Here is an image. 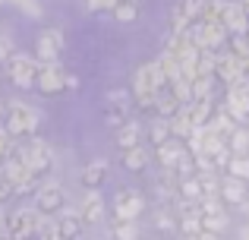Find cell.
<instances>
[{
	"mask_svg": "<svg viewBox=\"0 0 249 240\" xmlns=\"http://www.w3.org/2000/svg\"><path fill=\"white\" fill-rule=\"evenodd\" d=\"M3 114H6V105H3V101H0V117H3Z\"/></svg>",
	"mask_w": 249,
	"mask_h": 240,
	"instance_id": "36",
	"label": "cell"
},
{
	"mask_svg": "<svg viewBox=\"0 0 249 240\" xmlns=\"http://www.w3.org/2000/svg\"><path fill=\"white\" fill-rule=\"evenodd\" d=\"M63 203H67V193H63V186L57 184V180H41L35 190V209L44 212V215H54V212L63 209Z\"/></svg>",
	"mask_w": 249,
	"mask_h": 240,
	"instance_id": "9",
	"label": "cell"
},
{
	"mask_svg": "<svg viewBox=\"0 0 249 240\" xmlns=\"http://www.w3.org/2000/svg\"><path fill=\"white\" fill-rule=\"evenodd\" d=\"M13 155H16V158L22 161L38 180H41L44 174L51 171V165H54V152H51V146L44 139H38V136H29L25 142L13 146Z\"/></svg>",
	"mask_w": 249,
	"mask_h": 240,
	"instance_id": "2",
	"label": "cell"
},
{
	"mask_svg": "<svg viewBox=\"0 0 249 240\" xmlns=\"http://www.w3.org/2000/svg\"><path fill=\"white\" fill-rule=\"evenodd\" d=\"M170 139V123L164 117H155L152 123H148V142L152 146H161V142Z\"/></svg>",
	"mask_w": 249,
	"mask_h": 240,
	"instance_id": "25",
	"label": "cell"
},
{
	"mask_svg": "<svg viewBox=\"0 0 249 240\" xmlns=\"http://www.w3.org/2000/svg\"><path fill=\"white\" fill-rule=\"evenodd\" d=\"M167 123H170V136H174V139H180V142L196 129V127H193V120H189V114H186V108H180V111H177Z\"/></svg>",
	"mask_w": 249,
	"mask_h": 240,
	"instance_id": "22",
	"label": "cell"
},
{
	"mask_svg": "<svg viewBox=\"0 0 249 240\" xmlns=\"http://www.w3.org/2000/svg\"><path fill=\"white\" fill-rule=\"evenodd\" d=\"M240 240H249V224H246V228H240Z\"/></svg>",
	"mask_w": 249,
	"mask_h": 240,
	"instance_id": "35",
	"label": "cell"
},
{
	"mask_svg": "<svg viewBox=\"0 0 249 240\" xmlns=\"http://www.w3.org/2000/svg\"><path fill=\"white\" fill-rule=\"evenodd\" d=\"M180 108L183 105L174 98V92H170V89H161L158 98H155V111H158V117H164V120H170L177 111H180Z\"/></svg>",
	"mask_w": 249,
	"mask_h": 240,
	"instance_id": "21",
	"label": "cell"
},
{
	"mask_svg": "<svg viewBox=\"0 0 249 240\" xmlns=\"http://www.w3.org/2000/svg\"><path fill=\"white\" fill-rule=\"evenodd\" d=\"M0 240H13V237H0Z\"/></svg>",
	"mask_w": 249,
	"mask_h": 240,
	"instance_id": "37",
	"label": "cell"
},
{
	"mask_svg": "<svg viewBox=\"0 0 249 240\" xmlns=\"http://www.w3.org/2000/svg\"><path fill=\"white\" fill-rule=\"evenodd\" d=\"M13 155V136L6 133V127H0V161H6Z\"/></svg>",
	"mask_w": 249,
	"mask_h": 240,
	"instance_id": "30",
	"label": "cell"
},
{
	"mask_svg": "<svg viewBox=\"0 0 249 240\" xmlns=\"http://www.w3.org/2000/svg\"><path fill=\"white\" fill-rule=\"evenodd\" d=\"M177 193H180V199H186V203H199L202 199V190H199V177H180L177 180Z\"/></svg>",
	"mask_w": 249,
	"mask_h": 240,
	"instance_id": "23",
	"label": "cell"
},
{
	"mask_svg": "<svg viewBox=\"0 0 249 240\" xmlns=\"http://www.w3.org/2000/svg\"><path fill=\"white\" fill-rule=\"evenodd\" d=\"M148 161H152V152H148L145 146H133V148H126V152H123V167H126V171H133V174L145 171Z\"/></svg>",
	"mask_w": 249,
	"mask_h": 240,
	"instance_id": "19",
	"label": "cell"
},
{
	"mask_svg": "<svg viewBox=\"0 0 249 240\" xmlns=\"http://www.w3.org/2000/svg\"><path fill=\"white\" fill-rule=\"evenodd\" d=\"M82 218H79V212H73V209H60V218H57V234H60V240H76L79 237V231H82Z\"/></svg>",
	"mask_w": 249,
	"mask_h": 240,
	"instance_id": "17",
	"label": "cell"
},
{
	"mask_svg": "<svg viewBox=\"0 0 249 240\" xmlns=\"http://www.w3.org/2000/svg\"><path fill=\"white\" fill-rule=\"evenodd\" d=\"M145 212V196L139 190H120L114 199V215L117 222H136Z\"/></svg>",
	"mask_w": 249,
	"mask_h": 240,
	"instance_id": "10",
	"label": "cell"
},
{
	"mask_svg": "<svg viewBox=\"0 0 249 240\" xmlns=\"http://www.w3.org/2000/svg\"><path fill=\"white\" fill-rule=\"evenodd\" d=\"M246 127H249V120H246Z\"/></svg>",
	"mask_w": 249,
	"mask_h": 240,
	"instance_id": "38",
	"label": "cell"
},
{
	"mask_svg": "<svg viewBox=\"0 0 249 240\" xmlns=\"http://www.w3.org/2000/svg\"><path fill=\"white\" fill-rule=\"evenodd\" d=\"M183 155H186V146H183L180 139H174V136H170L167 142H161V146H155V158L161 161L164 171H174V167L180 165Z\"/></svg>",
	"mask_w": 249,
	"mask_h": 240,
	"instance_id": "14",
	"label": "cell"
},
{
	"mask_svg": "<svg viewBox=\"0 0 249 240\" xmlns=\"http://www.w3.org/2000/svg\"><path fill=\"white\" fill-rule=\"evenodd\" d=\"M38 60L41 63H57V57L63 54V32L60 29H44L38 35Z\"/></svg>",
	"mask_w": 249,
	"mask_h": 240,
	"instance_id": "13",
	"label": "cell"
},
{
	"mask_svg": "<svg viewBox=\"0 0 249 240\" xmlns=\"http://www.w3.org/2000/svg\"><path fill=\"white\" fill-rule=\"evenodd\" d=\"M142 123L139 120H123L120 127H117V146L126 152V148H133V146H142Z\"/></svg>",
	"mask_w": 249,
	"mask_h": 240,
	"instance_id": "18",
	"label": "cell"
},
{
	"mask_svg": "<svg viewBox=\"0 0 249 240\" xmlns=\"http://www.w3.org/2000/svg\"><path fill=\"white\" fill-rule=\"evenodd\" d=\"M82 3L85 6H89V10H114V3H117V0H82Z\"/></svg>",
	"mask_w": 249,
	"mask_h": 240,
	"instance_id": "31",
	"label": "cell"
},
{
	"mask_svg": "<svg viewBox=\"0 0 249 240\" xmlns=\"http://www.w3.org/2000/svg\"><path fill=\"white\" fill-rule=\"evenodd\" d=\"M227 174L237 180H243L249 184V155H231V161H227Z\"/></svg>",
	"mask_w": 249,
	"mask_h": 240,
	"instance_id": "26",
	"label": "cell"
},
{
	"mask_svg": "<svg viewBox=\"0 0 249 240\" xmlns=\"http://www.w3.org/2000/svg\"><path fill=\"white\" fill-rule=\"evenodd\" d=\"M199 13H202V0H177L174 10H170V35H183L199 19Z\"/></svg>",
	"mask_w": 249,
	"mask_h": 240,
	"instance_id": "11",
	"label": "cell"
},
{
	"mask_svg": "<svg viewBox=\"0 0 249 240\" xmlns=\"http://www.w3.org/2000/svg\"><path fill=\"white\" fill-rule=\"evenodd\" d=\"M38 127H41V114H38L32 105L13 101V105L6 108V133H10L13 139H16V136L29 139V136L38 133Z\"/></svg>",
	"mask_w": 249,
	"mask_h": 240,
	"instance_id": "4",
	"label": "cell"
},
{
	"mask_svg": "<svg viewBox=\"0 0 249 240\" xmlns=\"http://www.w3.org/2000/svg\"><path fill=\"white\" fill-rule=\"evenodd\" d=\"M117 240H139V222H114Z\"/></svg>",
	"mask_w": 249,
	"mask_h": 240,
	"instance_id": "28",
	"label": "cell"
},
{
	"mask_svg": "<svg viewBox=\"0 0 249 240\" xmlns=\"http://www.w3.org/2000/svg\"><path fill=\"white\" fill-rule=\"evenodd\" d=\"M0 174H3V180L10 184V190L16 193V196L35 193V190H38V184H41V180H38L35 174H32L29 167H25L22 161L16 158V155H10L6 161H0Z\"/></svg>",
	"mask_w": 249,
	"mask_h": 240,
	"instance_id": "5",
	"label": "cell"
},
{
	"mask_svg": "<svg viewBox=\"0 0 249 240\" xmlns=\"http://www.w3.org/2000/svg\"><path fill=\"white\" fill-rule=\"evenodd\" d=\"M10 57H13V41H10V38H3V35H0V63H6Z\"/></svg>",
	"mask_w": 249,
	"mask_h": 240,
	"instance_id": "32",
	"label": "cell"
},
{
	"mask_svg": "<svg viewBox=\"0 0 249 240\" xmlns=\"http://www.w3.org/2000/svg\"><path fill=\"white\" fill-rule=\"evenodd\" d=\"M186 240H218V234H208V231H202V234H196V237H186Z\"/></svg>",
	"mask_w": 249,
	"mask_h": 240,
	"instance_id": "34",
	"label": "cell"
},
{
	"mask_svg": "<svg viewBox=\"0 0 249 240\" xmlns=\"http://www.w3.org/2000/svg\"><path fill=\"white\" fill-rule=\"evenodd\" d=\"M79 218L85 224H98L104 218V199L98 190H85V196L79 203Z\"/></svg>",
	"mask_w": 249,
	"mask_h": 240,
	"instance_id": "15",
	"label": "cell"
},
{
	"mask_svg": "<svg viewBox=\"0 0 249 240\" xmlns=\"http://www.w3.org/2000/svg\"><path fill=\"white\" fill-rule=\"evenodd\" d=\"M161 89H167V79L164 73H161L158 60H148L142 63L139 70H136L133 76V98L139 108H155V98H158Z\"/></svg>",
	"mask_w": 249,
	"mask_h": 240,
	"instance_id": "1",
	"label": "cell"
},
{
	"mask_svg": "<svg viewBox=\"0 0 249 240\" xmlns=\"http://www.w3.org/2000/svg\"><path fill=\"white\" fill-rule=\"evenodd\" d=\"M221 199H224V203H233V205H243L249 199V184L231 177V174L221 177Z\"/></svg>",
	"mask_w": 249,
	"mask_h": 240,
	"instance_id": "16",
	"label": "cell"
},
{
	"mask_svg": "<svg viewBox=\"0 0 249 240\" xmlns=\"http://www.w3.org/2000/svg\"><path fill=\"white\" fill-rule=\"evenodd\" d=\"M104 177H107V161L104 158H95L82 167V184L89 186V190H98V186L104 184Z\"/></svg>",
	"mask_w": 249,
	"mask_h": 240,
	"instance_id": "20",
	"label": "cell"
},
{
	"mask_svg": "<svg viewBox=\"0 0 249 240\" xmlns=\"http://www.w3.org/2000/svg\"><path fill=\"white\" fill-rule=\"evenodd\" d=\"M110 13H114L120 22H133V19L139 16V3H136V0H117Z\"/></svg>",
	"mask_w": 249,
	"mask_h": 240,
	"instance_id": "27",
	"label": "cell"
},
{
	"mask_svg": "<svg viewBox=\"0 0 249 240\" xmlns=\"http://www.w3.org/2000/svg\"><path fill=\"white\" fill-rule=\"evenodd\" d=\"M6 196H13V190H10V184L3 180V174H0V203H3Z\"/></svg>",
	"mask_w": 249,
	"mask_h": 240,
	"instance_id": "33",
	"label": "cell"
},
{
	"mask_svg": "<svg viewBox=\"0 0 249 240\" xmlns=\"http://www.w3.org/2000/svg\"><path fill=\"white\" fill-rule=\"evenodd\" d=\"M38 228V209H16L6 215V237L13 240H32Z\"/></svg>",
	"mask_w": 249,
	"mask_h": 240,
	"instance_id": "7",
	"label": "cell"
},
{
	"mask_svg": "<svg viewBox=\"0 0 249 240\" xmlns=\"http://www.w3.org/2000/svg\"><path fill=\"white\" fill-rule=\"evenodd\" d=\"M221 25L227 29V35H246L249 32V13L240 0H224V16Z\"/></svg>",
	"mask_w": 249,
	"mask_h": 240,
	"instance_id": "12",
	"label": "cell"
},
{
	"mask_svg": "<svg viewBox=\"0 0 249 240\" xmlns=\"http://www.w3.org/2000/svg\"><path fill=\"white\" fill-rule=\"evenodd\" d=\"M227 148L231 155H249V127H237L227 136Z\"/></svg>",
	"mask_w": 249,
	"mask_h": 240,
	"instance_id": "24",
	"label": "cell"
},
{
	"mask_svg": "<svg viewBox=\"0 0 249 240\" xmlns=\"http://www.w3.org/2000/svg\"><path fill=\"white\" fill-rule=\"evenodd\" d=\"M6 73H10L13 86L32 89L35 86V76H38V57L22 54V51H13V57L6 60Z\"/></svg>",
	"mask_w": 249,
	"mask_h": 240,
	"instance_id": "6",
	"label": "cell"
},
{
	"mask_svg": "<svg viewBox=\"0 0 249 240\" xmlns=\"http://www.w3.org/2000/svg\"><path fill=\"white\" fill-rule=\"evenodd\" d=\"M214 79H218V86L227 89V86H237L240 79H249V76H246L243 63L224 48V51H218V60H214Z\"/></svg>",
	"mask_w": 249,
	"mask_h": 240,
	"instance_id": "8",
	"label": "cell"
},
{
	"mask_svg": "<svg viewBox=\"0 0 249 240\" xmlns=\"http://www.w3.org/2000/svg\"><path fill=\"white\" fill-rule=\"evenodd\" d=\"M155 228H158V231H174L177 228L174 215H170L167 209H158V212H155Z\"/></svg>",
	"mask_w": 249,
	"mask_h": 240,
	"instance_id": "29",
	"label": "cell"
},
{
	"mask_svg": "<svg viewBox=\"0 0 249 240\" xmlns=\"http://www.w3.org/2000/svg\"><path fill=\"white\" fill-rule=\"evenodd\" d=\"M35 89L44 95H60L67 89H79V79L73 73L60 67V63H41L38 60V76H35Z\"/></svg>",
	"mask_w": 249,
	"mask_h": 240,
	"instance_id": "3",
	"label": "cell"
}]
</instances>
